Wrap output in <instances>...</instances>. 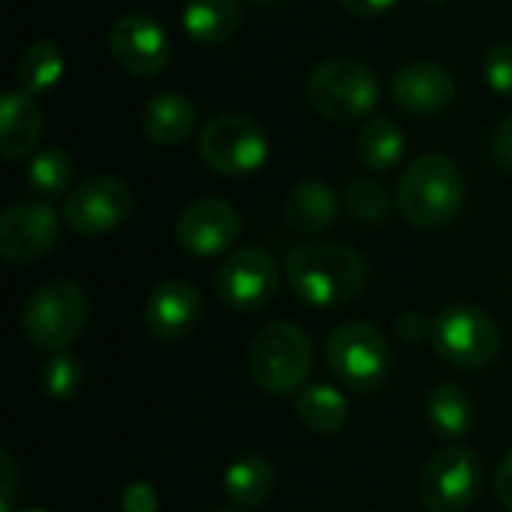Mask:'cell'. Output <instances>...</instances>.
Instances as JSON below:
<instances>
[{
    "mask_svg": "<svg viewBox=\"0 0 512 512\" xmlns=\"http://www.w3.org/2000/svg\"><path fill=\"white\" fill-rule=\"evenodd\" d=\"M132 213V189L117 177H90L63 204L66 225L81 237H102Z\"/></svg>",
    "mask_w": 512,
    "mask_h": 512,
    "instance_id": "obj_11",
    "label": "cell"
},
{
    "mask_svg": "<svg viewBox=\"0 0 512 512\" xmlns=\"http://www.w3.org/2000/svg\"><path fill=\"white\" fill-rule=\"evenodd\" d=\"M345 210L357 219V222H381L387 213H390V198H387V189L378 183V180H369V177H357L348 183L345 195Z\"/></svg>",
    "mask_w": 512,
    "mask_h": 512,
    "instance_id": "obj_27",
    "label": "cell"
},
{
    "mask_svg": "<svg viewBox=\"0 0 512 512\" xmlns=\"http://www.w3.org/2000/svg\"><path fill=\"white\" fill-rule=\"evenodd\" d=\"M492 156L507 174H512V114L498 123V129L492 135Z\"/></svg>",
    "mask_w": 512,
    "mask_h": 512,
    "instance_id": "obj_33",
    "label": "cell"
},
{
    "mask_svg": "<svg viewBox=\"0 0 512 512\" xmlns=\"http://www.w3.org/2000/svg\"><path fill=\"white\" fill-rule=\"evenodd\" d=\"M18 512H48V510H42V507H24V510H18Z\"/></svg>",
    "mask_w": 512,
    "mask_h": 512,
    "instance_id": "obj_37",
    "label": "cell"
},
{
    "mask_svg": "<svg viewBox=\"0 0 512 512\" xmlns=\"http://www.w3.org/2000/svg\"><path fill=\"white\" fill-rule=\"evenodd\" d=\"M282 285V270L276 258L258 246L234 249L216 270V297L234 312L264 309Z\"/></svg>",
    "mask_w": 512,
    "mask_h": 512,
    "instance_id": "obj_10",
    "label": "cell"
},
{
    "mask_svg": "<svg viewBox=\"0 0 512 512\" xmlns=\"http://www.w3.org/2000/svg\"><path fill=\"white\" fill-rule=\"evenodd\" d=\"M204 303L195 285L168 279L156 285L144 303V324L159 342H183L201 321Z\"/></svg>",
    "mask_w": 512,
    "mask_h": 512,
    "instance_id": "obj_15",
    "label": "cell"
},
{
    "mask_svg": "<svg viewBox=\"0 0 512 512\" xmlns=\"http://www.w3.org/2000/svg\"><path fill=\"white\" fill-rule=\"evenodd\" d=\"M357 156L369 171H390L405 156V132L396 120L384 114L366 117L357 135Z\"/></svg>",
    "mask_w": 512,
    "mask_h": 512,
    "instance_id": "obj_22",
    "label": "cell"
},
{
    "mask_svg": "<svg viewBox=\"0 0 512 512\" xmlns=\"http://www.w3.org/2000/svg\"><path fill=\"white\" fill-rule=\"evenodd\" d=\"M390 93L402 111H408L414 117H432L453 105L459 87L447 66L420 60V63H408L396 72Z\"/></svg>",
    "mask_w": 512,
    "mask_h": 512,
    "instance_id": "obj_16",
    "label": "cell"
},
{
    "mask_svg": "<svg viewBox=\"0 0 512 512\" xmlns=\"http://www.w3.org/2000/svg\"><path fill=\"white\" fill-rule=\"evenodd\" d=\"M240 27V0H189L183 9V30L198 45H222Z\"/></svg>",
    "mask_w": 512,
    "mask_h": 512,
    "instance_id": "obj_20",
    "label": "cell"
},
{
    "mask_svg": "<svg viewBox=\"0 0 512 512\" xmlns=\"http://www.w3.org/2000/svg\"><path fill=\"white\" fill-rule=\"evenodd\" d=\"M297 417L306 429H312L315 435H336L348 417H351V405L348 399L330 387V384H309L297 393Z\"/></svg>",
    "mask_w": 512,
    "mask_h": 512,
    "instance_id": "obj_23",
    "label": "cell"
},
{
    "mask_svg": "<svg viewBox=\"0 0 512 512\" xmlns=\"http://www.w3.org/2000/svg\"><path fill=\"white\" fill-rule=\"evenodd\" d=\"M45 117L33 93L15 87L0 99V153L9 162L30 156L42 141Z\"/></svg>",
    "mask_w": 512,
    "mask_h": 512,
    "instance_id": "obj_17",
    "label": "cell"
},
{
    "mask_svg": "<svg viewBox=\"0 0 512 512\" xmlns=\"http://www.w3.org/2000/svg\"><path fill=\"white\" fill-rule=\"evenodd\" d=\"M198 150L207 168L225 177H246L255 174L270 153L264 129L246 114H219L213 117L201 135Z\"/></svg>",
    "mask_w": 512,
    "mask_h": 512,
    "instance_id": "obj_8",
    "label": "cell"
},
{
    "mask_svg": "<svg viewBox=\"0 0 512 512\" xmlns=\"http://www.w3.org/2000/svg\"><path fill=\"white\" fill-rule=\"evenodd\" d=\"M18 498V468L9 450L0 453V512H15Z\"/></svg>",
    "mask_w": 512,
    "mask_h": 512,
    "instance_id": "obj_31",
    "label": "cell"
},
{
    "mask_svg": "<svg viewBox=\"0 0 512 512\" xmlns=\"http://www.w3.org/2000/svg\"><path fill=\"white\" fill-rule=\"evenodd\" d=\"M351 15H360V18H378L384 12H390L399 0H339Z\"/></svg>",
    "mask_w": 512,
    "mask_h": 512,
    "instance_id": "obj_34",
    "label": "cell"
},
{
    "mask_svg": "<svg viewBox=\"0 0 512 512\" xmlns=\"http://www.w3.org/2000/svg\"><path fill=\"white\" fill-rule=\"evenodd\" d=\"M426 417H429V426L441 438L456 441V438H465L474 426V402L465 393V387L438 384L426 399Z\"/></svg>",
    "mask_w": 512,
    "mask_h": 512,
    "instance_id": "obj_24",
    "label": "cell"
},
{
    "mask_svg": "<svg viewBox=\"0 0 512 512\" xmlns=\"http://www.w3.org/2000/svg\"><path fill=\"white\" fill-rule=\"evenodd\" d=\"M63 75V51L51 39H36L30 42L15 63V81L27 93H45L51 90Z\"/></svg>",
    "mask_w": 512,
    "mask_h": 512,
    "instance_id": "obj_25",
    "label": "cell"
},
{
    "mask_svg": "<svg viewBox=\"0 0 512 512\" xmlns=\"http://www.w3.org/2000/svg\"><path fill=\"white\" fill-rule=\"evenodd\" d=\"M72 156L60 147H45L33 156V162L27 165V186L36 198L51 201L57 195H63L72 183Z\"/></svg>",
    "mask_w": 512,
    "mask_h": 512,
    "instance_id": "obj_26",
    "label": "cell"
},
{
    "mask_svg": "<svg viewBox=\"0 0 512 512\" xmlns=\"http://www.w3.org/2000/svg\"><path fill=\"white\" fill-rule=\"evenodd\" d=\"M396 333H399V339H405L411 345H420V342L432 339V318H426L423 312H405L396 321Z\"/></svg>",
    "mask_w": 512,
    "mask_h": 512,
    "instance_id": "obj_32",
    "label": "cell"
},
{
    "mask_svg": "<svg viewBox=\"0 0 512 512\" xmlns=\"http://www.w3.org/2000/svg\"><path fill=\"white\" fill-rule=\"evenodd\" d=\"M465 204V177L459 165L444 153H426L414 159L399 177L396 207L420 231L450 225Z\"/></svg>",
    "mask_w": 512,
    "mask_h": 512,
    "instance_id": "obj_2",
    "label": "cell"
},
{
    "mask_svg": "<svg viewBox=\"0 0 512 512\" xmlns=\"http://www.w3.org/2000/svg\"><path fill=\"white\" fill-rule=\"evenodd\" d=\"M255 6H279L282 0H252Z\"/></svg>",
    "mask_w": 512,
    "mask_h": 512,
    "instance_id": "obj_36",
    "label": "cell"
},
{
    "mask_svg": "<svg viewBox=\"0 0 512 512\" xmlns=\"http://www.w3.org/2000/svg\"><path fill=\"white\" fill-rule=\"evenodd\" d=\"M90 318V303L72 279H51L30 291L21 306V330L30 345L60 354L69 348Z\"/></svg>",
    "mask_w": 512,
    "mask_h": 512,
    "instance_id": "obj_4",
    "label": "cell"
},
{
    "mask_svg": "<svg viewBox=\"0 0 512 512\" xmlns=\"http://www.w3.org/2000/svg\"><path fill=\"white\" fill-rule=\"evenodd\" d=\"M285 273L291 291L303 303L318 309H333L363 294L369 279V264L357 249L345 243L312 240L291 249L285 261Z\"/></svg>",
    "mask_w": 512,
    "mask_h": 512,
    "instance_id": "obj_1",
    "label": "cell"
},
{
    "mask_svg": "<svg viewBox=\"0 0 512 512\" xmlns=\"http://www.w3.org/2000/svg\"><path fill=\"white\" fill-rule=\"evenodd\" d=\"M495 498L512 510V453H507V459L501 462L498 474H495Z\"/></svg>",
    "mask_w": 512,
    "mask_h": 512,
    "instance_id": "obj_35",
    "label": "cell"
},
{
    "mask_svg": "<svg viewBox=\"0 0 512 512\" xmlns=\"http://www.w3.org/2000/svg\"><path fill=\"white\" fill-rule=\"evenodd\" d=\"M123 512H159V495L150 483H129L120 498Z\"/></svg>",
    "mask_w": 512,
    "mask_h": 512,
    "instance_id": "obj_30",
    "label": "cell"
},
{
    "mask_svg": "<svg viewBox=\"0 0 512 512\" xmlns=\"http://www.w3.org/2000/svg\"><path fill=\"white\" fill-rule=\"evenodd\" d=\"M111 57L120 69L138 78L159 75L171 60V39L162 24L144 12H126L111 24L108 33Z\"/></svg>",
    "mask_w": 512,
    "mask_h": 512,
    "instance_id": "obj_12",
    "label": "cell"
},
{
    "mask_svg": "<svg viewBox=\"0 0 512 512\" xmlns=\"http://www.w3.org/2000/svg\"><path fill=\"white\" fill-rule=\"evenodd\" d=\"M390 360V345L375 324L348 321L327 336V363L348 390L378 393L387 384Z\"/></svg>",
    "mask_w": 512,
    "mask_h": 512,
    "instance_id": "obj_7",
    "label": "cell"
},
{
    "mask_svg": "<svg viewBox=\"0 0 512 512\" xmlns=\"http://www.w3.org/2000/svg\"><path fill=\"white\" fill-rule=\"evenodd\" d=\"M426 3H447V0H426Z\"/></svg>",
    "mask_w": 512,
    "mask_h": 512,
    "instance_id": "obj_38",
    "label": "cell"
},
{
    "mask_svg": "<svg viewBox=\"0 0 512 512\" xmlns=\"http://www.w3.org/2000/svg\"><path fill=\"white\" fill-rule=\"evenodd\" d=\"M141 129L159 147L183 144L195 129V102L180 90H162L144 105Z\"/></svg>",
    "mask_w": 512,
    "mask_h": 512,
    "instance_id": "obj_18",
    "label": "cell"
},
{
    "mask_svg": "<svg viewBox=\"0 0 512 512\" xmlns=\"http://www.w3.org/2000/svg\"><path fill=\"white\" fill-rule=\"evenodd\" d=\"M219 512H240V510H219Z\"/></svg>",
    "mask_w": 512,
    "mask_h": 512,
    "instance_id": "obj_39",
    "label": "cell"
},
{
    "mask_svg": "<svg viewBox=\"0 0 512 512\" xmlns=\"http://www.w3.org/2000/svg\"><path fill=\"white\" fill-rule=\"evenodd\" d=\"M432 348L456 369H486L501 351V330L480 306L456 303L432 318Z\"/></svg>",
    "mask_w": 512,
    "mask_h": 512,
    "instance_id": "obj_6",
    "label": "cell"
},
{
    "mask_svg": "<svg viewBox=\"0 0 512 512\" xmlns=\"http://www.w3.org/2000/svg\"><path fill=\"white\" fill-rule=\"evenodd\" d=\"M60 216L48 201H18L0 216V255L9 264H33L54 249Z\"/></svg>",
    "mask_w": 512,
    "mask_h": 512,
    "instance_id": "obj_13",
    "label": "cell"
},
{
    "mask_svg": "<svg viewBox=\"0 0 512 512\" xmlns=\"http://www.w3.org/2000/svg\"><path fill=\"white\" fill-rule=\"evenodd\" d=\"M483 75H486V84L501 93V96H510L512 99V42H498L486 51L483 57Z\"/></svg>",
    "mask_w": 512,
    "mask_h": 512,
    "instance_id": "obj_29",
    "label": "cell"
},
{
    "mask_svg": "<svg viewBox=\"0 0 512 512\" xmlns=\"http://www.w3.org/2000/svg\"><path fill=\"white\" fill-rule=\"evenodd\" d=\"M285 222L300 234H321L336 222L339 198L324 180H303L285 198Z\"/></svg>",
    "mask_w": 512,
    "mask_h": 512,
    "instance_id": "obj_19",
    "label": "cell"
},
{
    "mask_svg": "<svg viewBox=\"0 0 512 512\" xmlns=\"http://www.w3.org/2000/svg\"><path fill=\"white\" fill-rule=\"evenodd\" d=\"M81 387H84V369L75 357H66L60 351L42 366V390L51 399L69 402L81 393Z\"/></svg>",
    "mask_w": 512,
    "mask_h": 512,
    "instance_id": "obj_28",
    "label": "cell"
},
{
    "mask_svg": "<svg viewBox=\"0 0 512 512\" xmlns=\"http://www.w3.org/2000/svg\"><path fill=\"white\" fill-rule=\"evenodd\" d=\"M306 102L327 120L351 123L375 111L381 102V84L366 63L351 57H330L309 72Z\"/></svg>",
    "mask_w": 512,
    "mask_h": 512,
    "instance_id": "obj_5",
    "label": "cell"
},
{
    "mask_svg": "<svg viewBox=\"0 0 512 512\" xmlns=\"http://www.w3.org/2000/svg\"><path fill=\"white\" fill-rule=\"evenodd\" d=\"M243 231V219L234 204L222 198H198L177 216V243L183 252L213 258L228 252Z\"/></svg>",
    "mask_w": 512,
    "mask_h": 512,
    "instance_id": "obj_14",
    "label": "cell"
},
{
    "mask_svg": "<svg viewBox=\"0 0 512 512\" xmlns=\"http://www.w3.org/2000/svg\"><path fill=\"white\" fill-rule=\"evenodd\" d=\"M483 465L471 447H441L420 474V501L429 512H465L480 495Z\"/></svg>",
    "mask_w": 512,
    "mask_h": 512,
    "instance_id": "obj_9",
    "label": "cell"
},
{
    "mask_svg": "<svg viewBox=\"0 0 512 512\" xmlns=\"http://www.w3.org/2000/svg\"><path fill=\"white\" fill-rule=\"evenodd\" d=\"M222 486L237 510H255L273 495L276 477L264 456H240L228 465Z\"/></svg>",
    "mask_w": 512,
    "mask_h": 512,
    "instance_id": "obj_21",
    "label": "cell"
},
{
    "mask_svg": "<svg viewBox=\"0 0 512 512\" xmlns=\"http://www.w3.org/2000/svg\"><path fill=\"white\" fill-rule=\"evenodd\" d=\"M312 339L291 321H273L255 333L246 351L252 381L270 396L300 393L312 372Z\"/></svg>",
    "mask_w": 512,
    "mask_h": 512,
    "instance_id": "obj_3",
    "label": "cell"
}]
</instances>
